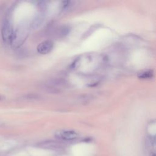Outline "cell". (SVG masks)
I'll return each mask as SVG.
<instances>
[{"label": "cell", "mask_w": 156, "mask_h": 156, "mask_svg": "<svg viewBox=\"0 0 156 156\" xmlns=\"http://www.w3.org/2000/svg\"><path fill=\"white\" fill-rule=\"evenodd\" d=\"M151 156H155V154L154 153H152V154H151Z\"/></svg>", "instance_id": "obj_6"}, {"label": "cell", "mask_w": 156, "mask_h": 156, "mask_svg": "<svg viewBox=\"0 0 156 156\" xmlns=\"http://www.w3.org/2000/svg\"><path fill=\"white\" fill-rule=\"evenodd\" d=\"M2 37L5 42H9L12 40V28L8 22H6L3 24L2 28Z\"/></svg>", "instance_id": "obj_1"}, {"label": "cell", "mask_w": 156, "mask_h": 156, "mask_svg": "<svg viewBox=\"0 0 156 156\" xmlns=\"http://www.w3.org/2000/svg\"><path fill=\"white\" fill-rule=\"evenodd\" d=\"M42 146L46 148H58L60 147V145L58 143L53 141H48L43 143Z\"/></svg>", "instance_id": "obj_4"}, {"label": "cell", "mask_w": 156, "mask_h": 156, "mask_svg": "<svg viewBox=\"0 0 156 156\" xmlns=\"http://www.w3.org/2000/svg\"><path fill=\"white\" fill-rule=\"evenodd\" d=\"M53 48V43L50 40L41 42L37 47V51L41 54H46L49 52Z\"/></svg>", "instance_id": "obj_2"}, {"label": "cell", "mask_w": 156, "mask_h": 156, "mask_svg": "<svg viewBox=\"0 0 156 156\" xmlns=\"http://www.w3.org/2000/svg\"><path fill=\"white\" fill-rule=\"evenodd\" d=\"M152 72L151 71H147L141 73L139 76V77L142 79H148V78L152 77Z\"/></svg>", "instance_id": "obj_5"}, {"label": "cell", "mask_w": 156, "mask_h": 156, "mask_svg": "<svg viewBox=\"0 0 156 156\" xmlns=\"http://www.w3.org/2000/svg\"><path fill=\"white\" fill-rule=\"evenodd\" d=\"M57 137L65 140H72L76 138L78 136L77 132L74 130H63L58 132L56 135Z\"/></svg>", "instance_id": "obj_3"}]
</instances>
